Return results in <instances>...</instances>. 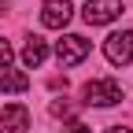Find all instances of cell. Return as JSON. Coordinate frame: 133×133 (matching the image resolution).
Here are the masks:
<instances>
[{"mask_svg":"<svg viewBox=\"0 0 133 133\" xmlns=\"http://www.w3.org/2000/svg\"><path fill=\"white\" fill-rule=\"evenodd\" d=\"M48 59V44L41 41V37H26V44H22V63L26 66H41Z\"/></svg>","mask_w":133,"mask_h":133,"instance_id":"52a82bcc","label":"cell"},{"mask_svg":"<svg viewBox=\"0 0 133 133\" xmlns=\"http://www.w3.org/2000/svg\"><path fill=\"white\" fill-rule=\"evenodd\" d=\"M81 96H85V104H96V107H115L122 104V85L115 78H92L85 89H81Z\"/></svg>","mask_w":133,"mask_h":133,"instance_id":"6da1fadb","label":"cell"},{"mask_svg":"<svg viewBox=\"0 0 133 133\" xmlns=\"http://www.w3.org/2000/svg\"><path fill=\"white\" fill-rule=\"evenodd\" d=\"M4 11H8V0H0V15H4Z\"/></svg>","mask_w":133,"mask_h":133,"instance_id":"7c38bea8","label":"cell"},{"mask_svg":"<svg viewBox=\"0 0 133 133\" xmlns=\"http://www.w3.org/2000/svg\"><path fill=\"white\" fill-rule=\"evenodd\" d=\"M85 56H89V41L78 37V33H66L63 41H56V59L63 66H78Z\"/></svg>","mask_w":133,"mask_h":133,"instance_id":"277c9868","label":"cell"},{"mask_svg":"<svg viewBox=\"0 0 133 133\" xmlns=\"http://www.w3.org/2000/svg\"><path fill=\"white\" fill-rule=\"evenodd\" d=\"M52 115H56V118H70V115H74V107L66 104V100H52Z\"/></svg>","mask_w":133,"mask_h":133,"instance_id":"9c48e42d","label":"cell"},{"mask_svg":"<svg viewBox=\"0 0 133 133\" xmlns=\"http://www.w3.org/2000/svg\"><path fill=\"white\" fill-rule=\"evenodd\" d=\"M107 133H133V129H126V126H111Z\"/></svg>","mask_w":133,"mask_h":133,"instance_id":"8fae6325","label":"cell"},{"mask_svg":"<svg viewBox=\"0 0 133 133\" xmlns=\"http://www.w3.org/2000/svg\"><path fill=\"white\" fill-rule=\"evenodd\" d=\"M11 44H8V37H0V70H8V63H11Z\"/></svg>","mask_w":133,"mask_h":133,"instance_id":"30bf717a","label":"cell"},{"mask_svg":"<svg viewBox=\"0 0 133 133\" xmlns=\"http://www.w3.org/2000/svg\"><path fill=\"white\" fill-rule=\"evenodd\" d=\"M104 56H107V63H115V66L133 63V30L111 33V37L104 41Z\"/></svg>","mask_w":133,"mask_h":133,"instance_id":"7a4b0ae2","label":"cell"},{"mask_svg":"<svg viewBox=\"0 0 133 133\" xmlns=\"http://www.w3.org/2000/svg\"><path fill=\"white\" fill-rule=\"evenodd\" d=\"M30 129V111L22 104H8L0 111V133H26Z\"/></svg>","mask_w":133,"mask_h":133,"instance_id":"8992f818","label":"cell"},{"mask_svg":"<svg viewBox=\"0 0 133 133\" xmlns=\"http://www.w3.org/2000/svg\"><path fill=\"white\" fill-rule=\"evenodd\" d=\"M122 15V0H89L85 11H81V19L89 26H107Z\"/></svg>","mask_w":133,"mask_h":133,"instance_id":"3957f363","label":"cell"},{"mask_svg":"<svg viewBox=\"0 0 133 133\" xmlns=\"http://www.w3.org/2000/svg\"><path fill=\"white\" fill-rule=\"evenodd\" d=\"M30 78L22 70H0V92H26Z\"/></svg>","mask_w":133,"mask_h":133,"instance_id":"ba28073f","label":"cell"},{"mask_svg":"<svg viewBox=\"0 0 133 133\" xmlns=\"http://www.w3.org/2000/svg\"><path fill=\"white\" fill-rule=\"evenodd\" d=\"M70 0H44V8H41V26L48 30H63L66 22H70Z\"/></svg>","mask_w":133,"mask_h":133,"instance_id":"5b68a950","label":"cell"}]
</instances>
